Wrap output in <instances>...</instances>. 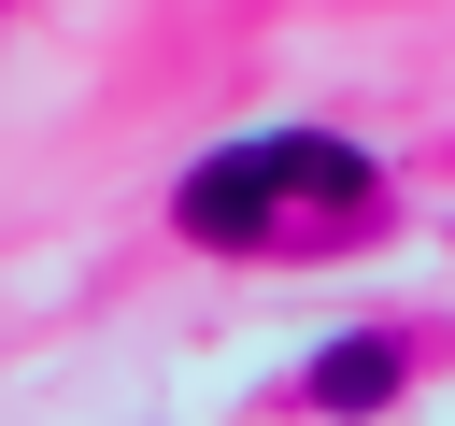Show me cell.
I'll use <instances>...</instances> for the list:
<instances>
[{"label":"cell","mask_w":455,"mask_h":426,"mask_svg":"<svg viewBox=\"0 0 455 426\" xmlns=\"http://www.w3.org/2000/svg\"><path fill=\"white\" fill-rule=\"evenodd\" d=\"M270 142H228V156H199L185 185H171V227L185 241H270Z\"/></svg>","instance_id":"1"},{"label":"cell","mask_w":455,"mask_h":426,"mask_svg":"<svg viewBox=\"0 0 455 426\" xmlns=\"http://www.w3.org/2000/svg\"><path fill=\"white\" fill-rule=\"evenodd\" d=\"M270 185H284V199H355L370 170H355V142H327V128H270Z\"/></svg>","instance_id":"2"},{"label":"cell","mask_w":455,"mask_h":426,"mask_svg":"<svg viewBox=\"0 0 455 426\" xmlns=\"http://www.w3.org/2000/svg\"><path fill=\"white\" fill-rule=\"evenodd\" d=\"M313 398H327V412H384V398H398V341H327V355H313Z\"/></svg>","instance_id":"3"}]
</instances>
